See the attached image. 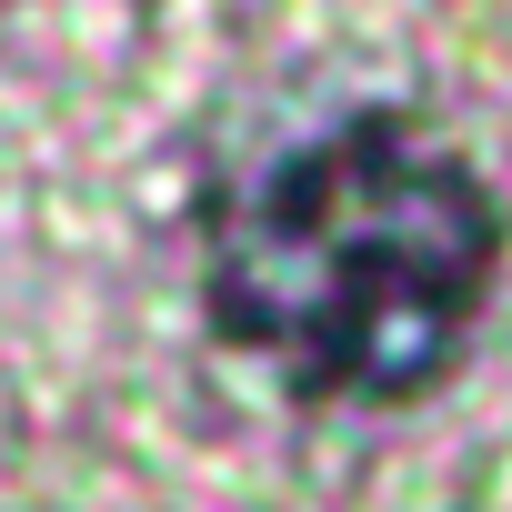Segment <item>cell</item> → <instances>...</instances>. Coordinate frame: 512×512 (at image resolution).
I'll use <instances>...</instances> for the list:
<instances>
[{
  "instance_id": "1",
  "label": "cell",
  "mask_w": 512,
  "mask_h": 512,
  "mask_svg": "<svg viewBox=\"0 0 512 512\" xmlns=\"http://www.w3.org/2000/svg\"><path fill=\"white\" fill-rule=\"evenodd\" d=\"M502 272L492 191L412 121H352L211 221V312L312 402L422 392Z\"/></svg>"
}]
</instances>
